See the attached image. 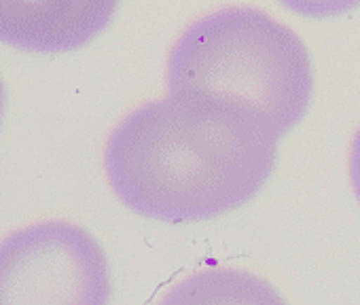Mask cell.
Instances as JSON below:
<instances>
[{
    "instance_id": "cell-1",
    "label": "cell",
    "mask_w": 360,
    "mask_h": 305,
    "mask_svg": "<svg viewBox=\"0 0 360 305\" xmlns=\"http://www.w3.org/2000/svg\"><path fill=\"white\" fill-rule=\"evenodd\" d=\"M280 136L255 108L169 91L110 131L104 172L131 212L161 223H200L246 206L271 179Z\"/></svg>"
},
{
    "instance_id": "cell-2",
    "label": "cell",
    "mask_w": 360,
    "mask_h": 305,
    "mask_svg": "<svg viewBox=\"0 0 360 305\" xmlns=\"http://www.w3.org/2000/svg\"><path fill=\"white\" fill-rule=\"evenodd\" d=\"M167 91L221 96L263 115L280 138L307 115L314 64L299 34L255 7H223L193 22L167 56Z\"/></svg>"
},
{
    "instance_id": "cell-3",
    "label": "cell",
    "mask_w": 360,
    "mask_h": 305,
    "mask_svg": "<svg viewBox=\"0 0 360 305\" xmlns=\"http://www.w3.org/2000/svg\"><path fill=\"white\" fill-rule=\"evenodd\" d=\"M110 290L102 246L75 223H37L0 242V303L104 305Z\"/></svg>"
},
{
    "instance_id": "cell-4",
    "label": "cell",
    "mask_w": 360,
    "mask_h": 305,
    "mask_svg": "<svg viewBox=\"0 0 360 305\" xmlns=\"http://www.w3.org/2000/svg\"><path fill=\"white\" fill-rule=\"evenodd\" d=\"M121 0H0V43L32 53H68L89 45Z\"/></svg>"
},
{
    "instance_id": "cell-5",
    "label": "cell",
    "mask_w": 360,
    "mask_h": 305,
    "mask_svg": "<svg viewBox=\"0 0 360 305\" xmlns=\"http://www.w3.org/2000/svg\"><path fill=\"white\" fill-rule=\"evenodd\" d=\"M165 303H187V301H242V303H271L282 297L263 280L236 269L200 271L183 280L163 299Z\"/></svg>"
},
{
    "instance_id": "cell-6",
    "label": "cell",
    "mask_w": 360,
    "mask_h": 305,
    "mask_svg": "<svg viewBox=\"0 0 360 305\" xmlns=\"http://www.w3.org/2000/svg\"><path fill=\"white\" fill-rule=\"evenodd\" d=\"M278 3L290 13L309 20L341 18L360 7V0H278Z\"/></svg>"
},
{
    "instance_id": "cell-7",
    "label": "cell",
    "mask_w": 360,
    "mask_h": 305,
    "mask_svg": "<svg viewBox=\"0 0 360 305\" xmlns=\"http://www.w3.org/2000/svg\"><path fill=\"white\" fill-rule=\"evenodd\" d=\"M347 170H349V183L356 202L360 204V127L356 129L352 144H349V157H347Z\"/></svg>"
},
{
    "instance_id": "cell-8",
    "label": "cell",
    "mask_w": 360,
    "mask_h": 305,
    "mask_svg": "<svg viewBox=\"0 0 360 305\" xmlns=\"http://www.w3.org/2000/svg\"><path fill=\"white\" fill-rule=\"evenodd\" d=\"M3 110H5V85L0 81V121H3Z\"/></svg>"
}]
</instances>
